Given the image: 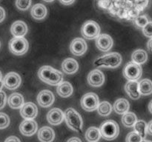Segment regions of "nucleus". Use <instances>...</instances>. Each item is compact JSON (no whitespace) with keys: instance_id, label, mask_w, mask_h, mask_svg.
Returning a JSON list of instances; mask_svg holds the SVG:
<instances>
[{"instance_id":"obj_1","label":"nucleus","mask_w":152,"mask_h":142,"mask_svg":"<svg viewBox=\"0 0 152 142\" xmlns=\"http://www.w3.org/2000/svg\"><path fill=\"white\" fill-rule=\"evenodd\" d=\"M39 78L50 85L58 86L63 81V74L50 66H42L38 71Z\"/></svg>"},{"instance_id":"obj_2","label":"nucleus","mask_w":152,"mask_h":142,"mask_svg":"<svg viewBox=\"0 0 152 142\" xmlns=\"http://www.w3.org/2000/svg\"><path fill=\"white\" fill-rule=\"evenodd\" d=\"M121 63V55L114 52L97 58L94 62V65L96 67H102L116 68L118 67Z\"/></svg>"},{"instance_id":"obj_3","label":"nucleus","mask_w":152,"mask_h":142,"mask_svg":"<svg viewBox=\"0 0 152 142\" xmlns=\"http://www.w3.org/2000/svg\"><path fill=\"white\" fill-rule=\"evenodd\" d=\"M65 121L68 127L72 130L81 133L83 130V118L81 115L74 109L68 108L64 113Z\"/></svg>"},{"instance_id":"obj_4","label":"nucleus","mask_w":152,"mask_h":142,"mask_svg":"<svg viewBox=\"0 0 152 142\" xmlns=\"http://www.w3.org/2000/svg\"><path fill=\"white\" fill-rule=\"evenodd\" d=\"M99 131H100L101 137L107 141H111L115 139L118 136L120 128L118 124L115 121L108 120L102 123Z\"/></svg>"},{"instance_id":"obj_5","label":"nucleus","mask_w":152,"mask_h":142,"mask_svg":"<svg viewBox=\"0 0 152 142\" xmlns=\"http://www.w3.org/2000/svg\"><path fill=\"white\" fill-rule=\"evenodd\" d=\"M29 44L24 37L22 38H13L9 42V50L16 56L24 55L28 50Z\"/></svg>"},{"instance_id":"obj_6","label":"nucleus","mask_w":152,"mask_h":142,"mask_svg":"<svg viewBox=\"0 0 152 142\" xmlns=\"http://www.w3.org/2000/svg\"><path fill=\"white\" fill-rule=\"evenodd\" d=\"M82 35L87 39L96 38L100 33V27L94 21H87L81 28Z\"/></svg>"},{"instance_id":"obj_7","label":"nucleus","mask_w":152,"mask_h":142,"mask_svg":"<svg viewBox=\"0 0 152 142\" xmlns=\"http://www.w3.org/2000/svg\"><path fill=\"white\" fill-rule=\"evenodd\" d=\"M142 67L134 62H129L123 70V75L126 79L129 81H136L139 80L142 75Z\"/></svg>"},{"instance_id":"obj_8","label":"nucleus","mask_w":152,"mask_h":142,"mask_svg":"<svg viewBox=\"0 0 152 142\" xmlns=\"http://www.w3.org/2000/svg\"><path fill=\"white\" fill-rule=\"evenodd\" d=\"M99 104V97L94 93H88L81 99V106L88 112H91L97 109Z\"/></svg>"},{"instance_id":"obj_9","label":"nucleus","mask_w":152,"mask_h":142,"mask_svg":"<svg viewBox=\"0 0 152 142\" xmlns=\"http://www.w3.org/2000/svg\"><path fill=\"white\" fill-rule=\"evenodd\" d=\"M21 79L20 75L14 72L7 73L3 78V86L8 90H15L20 86Z\"/></svg>"},{"instance_id":"obj_10","label":"nucleus","mask_w":152,"mask_h":142,"mask_svg":"<svg viewBox=\"0 0 152 142\" xmlns=\"http://www.w3.org/2000/svg\"><path fill=\"white\" fill-rule=\"evenodd\" d=\"M88 48L87 43L83 38H76L71 41L70 45V50L71 53L77 56H83Z\"/></svg>"},{"instance_id":"obj_11","label":"nucleus","mask_w":152,"mask_h":142,"mask_svg":"<svg viewBox=\"0 0 152 142\" xmlns=\"http://www.w3.org/2000/svg\"><path fill=\"white\" fill-rule=\"evenodd\" d=\"M114 41L108 34H101L96 38V47L102 52H107L112 47Z\"/></svg>"},{"instance_id":"obj_12","label":"nucleus","mask_w":152,"mask_h":142,"mask_svg":"<svg viewBox=\"0 0 152 142\" xmlns=\"http://www.w3.org/2000/svg\"><path fill=\"white\" fill-rule=\"evenodd\" d=\"M87 80L91 86L98 87L104 84L105 76H104V74L99 70H93L88 75Z\"/></svg>"},{"instance_id":"obj_13","label":"nucleus","mask_w":152,"mask_h":142,"mask_svg":"<svg viewBox=\"0 0 152 142\" xmlns=\"http://www.w3.org/2000/svg\"><path fill=\"white\" fill-rule=\"evenodd\" d=\"M54 101V96L50 90H42L37 96V102L42 107H49Z\"/></svg>"},{"instance_id":"obj_14","label":"nucleus","mask_w":152,"mask_h":142,"mask_svg":"<svg viewBox=\"0 0 152 142\" xmlns=\"http://www.w3.org/2000/svg\"><path fill=\"white\" fill-rule=\"evenodd\" d=\"M38 113L37 106L32 102H28L24 104L20 109V114L25 120H33Z\"/></svg>"},{"instance_id":"obj_15","label":"nucleus","mask_w":152,"mask_h":142,"mask_svg":"<svg viewBox=\"0 0 152 142\" xmlns=\"http://www.w3.org/2000/svg\"><path fill=\"white\" fill-rule=\"evenodd\" d=\"M21 133L25 136H31L37 130V124L34 120H25L19 126Z\"/></svg>"},{"instance_id":"obj_16","label":"nucleus","mask_w":152,"mask_h":142,"mask_svg":"<svg viewBox=\"0 0 152 142\" xmlns=\"http://www.w3.org/2000/svg\"><path fill=\"white\" fill-rule=\"evenodd\" d=\"M64 112L59 108H53L47 115V120L52 125H59L63 121Z\"/></svg>"},{"instance_id":"obj_17","label":"nucleus","mask_w":152,"mask_h":142,"mask_svg":"<svg viewBox=\"0 0 152 142\" xmlns=\"http://www.w3.org/2000/svg\"><path fill=\"white\" fill-rule=\"evenodd\" d=\"M10 32L15 38H22L28 33V26L22 21H16L12 25Z\"/></svg>"},{"instance_id":"obj_18","label":"nucleus","mask_w":152,"mask_h":142,"mask_svg":"<svg viewBox=\"0 0 152 142\" xmlns=\"http://www.w3.org/2000/svg\"><path fill=\"white\" fill-rule=\"evenodd\" d=\"M125 90L129 97L134 100L140 99V93L139 91V82L136 81H129L125 85Z\"/></svg>"},{"instance_id":"obj_19","label":"nucleus","mask_w":152,"mask_h":142,"mask_svg":"<svg viewBox=\"0 0 152 142\" xmlns=\"http://www.w3.org/2000/svg\"><path fill=\"white\" fill-rule=\"evenodd\" d=\"M54 138V131L50 127H43L38 131V138L41 142H52Z\"/></svg>"},{"instance_id":"obj_20","label":"nucleus","mask_w":152,"mask_h":142,"mask_svg":"<svg viewBox=\"0 0 152 142\" xmlns=\"http://www.w3.org/2000/svg\"><path fill=\"white\" fill-rule=\"evenodd\" d=\"M79 68L78 62L72 58L65 59L62 64V69L64 72L68 75L75 73Z\"/></svg>"},{"instance_id":"obj_21","label":"nucleus","mask_w":152,"mask_h":142,"mask_svg":"<svg viewBox=\"0 0 152 142\" xmlns=\"http://www.w3.org/2000/svg\"><path fill=\"white\" fill-rule=\"evenodd\" d=\"M31 16L33 18L37 20H42L45 19L47 16L48 10L45 6L42 4H37L34 6H33L31 9Z\"/></svg>"},{"instance_id":"obj_22","label":"nucleus","mask_w":152,"mask_h":142,"mask_svg":"<svg viewBox=\"0 0 152 142\" xmlns=\"http://www.w3.org/2000/svg\"><path fill=\"white\" fill-rule=\"evenodd\" d=\"M9 106L13 109L22 108L24 105V98L22 94L18 93H12L7 99Z\"/></svg>"},{"instance_id":"obj_23","label":"nucleus","mask_w":152,"mask_h":142,"mask_svg":"<svg viewBox=\"0 0 152 142\" xmlns=\"http://www.w3.org/2000/svg\"><path fill=\"white\" fill-rule=\"evenodd\" d=\"M130 108V104L126 99H119L115 101L114 104V109L117 113L124 115L129 112Z\"/></svg>"},{"instance_id":"obj_24","label":"nucleus","mask_w":152,"mask_h":142,"mask_svg":"<svg viewBox=\"0 0 152 142\" xmlns=\"http://www.w3.org/2000/svg\"><path fill=\"white\" fill-rule=\"evenodd\" d=\"M56 92L61 97H69L73 93V87L71 83H69L68 81H62L58 85Z\"/></svg>"},{"instance_id":"obj_25","label":"nucleus","mask_w":152,"mask_h":142,"mask_svg":"<svg viewBox=\"0 0 152 142\" xmlns=\"http://www.w3.org/2000/svg\"><path fill=\"white\" fill-rule=\"evenodd\" d=\"M132 62L137 64H143L148 59V54H147L146 51H145L144 50L138 49L133 52L132 55Z\"/></svg>"},{"instance_id":"obj_26","label":"nucleus","mask_w":152,"mask_h":142,"mask_svg":"<svg viewBox=\"0 0 152 142\" xmlns=\"http://www.w3.org/2000/svg\"><path fill=\"white\" fill-rule=\"evenodd\" d=\"M100 138V131L97 127H89L86 133V138L88 142H97Z\"/></svg>"},{"instance_id":"obj_27","label":"nucleus","mask_w":152,"mask_h":142,"mask_svg":"<svg viewBox=\"0 0 152 142\" xmlns=\"http://www.w3.org/2000/svg\"><path fill=\"white\" fill-rule=\"evenodd\" d=\"M139 91L140 95L148 96L152 93V81L148 78L142 79L139 82Z\"/></svg>"},{"instance_id":"obj_28","label":"nucleus","mask_w":152,"mask_h":142,"mask_svg":"<svg viewBox=\"0 0 152 142\" xmlns=\"http://www.w3.org/2000/svg\"><path fill=\"white\" fill-rule=\"evenodd\" d=\"M137 121V115L132 112H128L122 117V123L126 127H132Z\"/></svg>"},{"instance_id":"obj_29","label":"nucleus","mask_w":152,"mask_h":142,"mask_svg":"<svg viewBox=\"0 0 152 142\" xmlns=\"http://www.w3.org/2000/svg\"><path fill=\"white\" fill-rule=\"evenodd\" d=\"M97 112L101 116H108L112 112V106L108 101H102L99 104Z\"/></svg>"},{"instance_id":"obj_30","label":"nucleus","mask_w":152,"mask_h":142,"mask_svg":"<svg viewBox=\"0 0 152 142\" xmlns=\"http://www.w3.org/2000/svg\"><path fill=\"white\" fill-rule=\"evenodd\" d=\"M134 128L135 132L140 135L142 140L145 139L147 133V124L145 121H142V120L137 121L135 123Z\"/></svg>"},{"instance_id":"obj_31","label":"nucleus","mask_w":152,"mask_h":142,"mask_svg":"<svg viewBox=\"0 0 152 142\" xmlns=\"http://www.w3.org/2000/svg\"><path fill=\"white\" fill-rule=\"evenodd\" d=\"M149 22V19L146 15L138 16L134 19V25L138 28H143Z\"/></svg>"},{"instance_id":"obj_32","label":"nucleus","mask_w":152,"mask_h":142,"mask_svg":"<svg viewBox=\"0 0 152 142\" xmlns=\"http://www.w3.org/2000/svg\"><path fill=\"white\" fill-rule=\"evenodd\" d=\"M142 138L136 132H131L127 135L126 138V142H141Z\"/></svg>"},{"instance_id":"obj_33","label":"nucleus","mask_w":152,"mask_h":142,"mask_svg":"<svg viewBox=\"0 0 152 142\" xmlns=\"http://www.w3.org/2000/svg\"><path fill=\"white\" fill-rule=\"evenodd\" d=\"M9 124H10V118L8 115L4 112H0V130L7 127Z\"/></svg>"},{"instance_id":"obj_34","label":"nucleus","mask_w":152,"mask_h":142,"mask_svg":"<svg viewBox=\"0 0 152 142\" xmlns=\"http://www.w3.org/2000/svg\"><path fill=\"white\" fill-rule=\"evenodd\" d=\"M31 4V1H20L18 0L16 1V5L17 8H19L21 10H26L29 8V7Z\"/></svg>"},{"instance_id":"obj_35","label":"nucleus","mask_w":152,"mask_h":142,"mask_svg":"<svg viewBox=\"0 0 152 142\" xmlns=\"http://www.w3.org/2000/svg\"><path fill=\"white\" fill-rule=\"evenodd\" d=\"M142 33L146 37L152 38V22H149L143 28Z\"/></svg>"},{"instance_id":"obj_36","label":"nucleus","mask_w":152,"mask_h":142,"mask_svg":"<svg viewBox=\"0 0 152 142\" xmlns=\"http://www.w3.org/2000/svg\"><path fill=\"white\" fill-rule=\"evenodd\" d=\"M149 1H133V4H134L135 7L140 11L143 10L145 7L148 6Z\"/></svg>"},{"instance_id":"obj_37","label":"nucleus","mask_w":152,"mask_h":142,"mask_svg":"<svg viewBox=\"0 0 152 142\" xmlns=\"http://www.w3.org/2000/svg\"><path fill=\"white\" fill-rule=\"evenodd\" d=\"M6 101H7V97L4 92L0 91V109H2L5 106Z\"/></svg>"},{"instance_id":"obj_38","label":"nucleus","mask_w":152,"mask_h":142,"mask_svg":"<svg viewBox=\"0 0 152 142\" xmlns=\"http://www.w3.org/2000/svg\"><path fill=\"white\" fill-rule=\"evenodd\" d=\"M98 4H99L100 7H102L104 9H107L111 7V1H98Z\"/></svg>"},{"instance_id":"obj_39","label":"nucleus","mask_w":152,"mask_h":142,"mask_svg":"<svg viewBox=\"0 0 152 142\" xmlns=\"http://www.w3.org/2000/svg\"><path fill=\"white\" fill-rule=\"evenodd\" d=\"M4 142H21L20 140L16 136H10L7 138Z\"/></svg>"},{"instance_id":"obj_40","label":"nucleus","mask_w":152,"mask_h":142,"mask_svg":"<svg viewBox=\"0 0 152 142\" xmlns=\"http://www.w3.org/2000/svg\"><path fill=\"white\" fill-rule=\"evenodd\" d=\"M5 18V11L1 7H0V22H2Z\"/></svg>"},{"instance_id":"obj_41","label":"nucleus","mask_w":152,"mask_h":142,"mask_svg":"<svg viewBox=\"0 0 152 142\" xmlns=\"http://www.w3.org/2000/svg\"><path fill=\"white\" fill-rule=\"evenodd\" d=\"M147 133L150 135H152V120L147 124Z\"/></svg>"},{"instance_id":"obj_42","label":"nucleus","mask_w":152,"mask_h":142,"mask_svg":"<svg viewBox=\"0 0 152 142\" xmlns=\"http://www.w3.org/2000/svg\"><path fill=\"white\" fill-rule=\"evenodd\" d=\"M67 142H82V141L80 140L79 138L73 137V138H70Z\"/></svg>"},{"instance_id":"obj_43","label":"nucleus","mask_w":152,"mask_h":142,"mask_svg":"<svg viewBox=\"0 0 152 142\" xmlns=\"http://www.w3.org/2000/svg\"><path fill=\"white\" fill-rule=\"evenodd\" d=\"M60 2L62 3V4H64V5H71V4H72L73 3H74L75 1H60Z\"/></svg>"},{"instance_id":"obj_44","label":"nucleus","mask_w":152,"mask_h":142,"mask_svg":"<svg viewBox=\"0 0 152 142\" xmlns=\"http://www.w3.org/2000/svg\"><path fill=\"white\" fill-rule=\"evenodd\" d=\"M147 47H148V49L150 51L152 52V38L148 40V43H147Z\"/></svg>"},{"instance_id":"obj_45","label":"nucleus","mask_w":152,"mask_h":142,"mask_svg":"<svg viewBox=\"0 0 152 142\" xmlns=\"http://www.w3.org/2000/svg\"><path fill=\"white\" fill-rule=\"evenodd\" d=\"M148 110L150 111L151 113H152V100L148 104Z\"/></svg>"},{"instance_id":"obj_46","label":"nucleus","mask_w":152,"mask_h":142,"mask_svg":"<svg viewBox=\"0 0 152 142\" xmlns=\"http://www.w3.org/2000/svg\"><path fill=\"white\" fill-rule=\"evenodd\" d=\"M2 87H3V82H2V81L1 80V81H0V91H1Z\"/></svg>"},{"instance_id":"obj_47","label":"nucleus","mask_w":152,"mask_h":142,"mask_svg":"<svg viewBox=\"0 0 152 142\" xmlns=\"http://www.w3.org/2000/svg\"><path fill=\"white\" fill-rule=\"evenodd\" d=\"M141 142H152L151 141H148V140H145V139H143V140H142V141Z\"/></svg>"},{"instance_id":"obj_48","label":"nucleus","mask_w":152,"mask_h":142,"mask_svg":"<svg viewBox=\"0 0 152 142\" xmlns=\"http://www.w3.org/2000/svg\"><path fill=\"white\" fill-rule=\"evenodd\" d=\"M1 77H2V75H1V71H0V81L1 80Z\"/></svg>"},{"instance_id":"obj_49","label":"nucleus","mask_w":152,"mask_h":142,"mask_svg":"<svg viewBox=\"0 0 152 142\" xmlns=\"http://www.w3.org/2000/svg\"><path fill=\"white\" fill-rule=\"evenodd\" d=\"M0 45H1V44H0Z\"/></svg>"}]
</instances>
